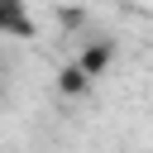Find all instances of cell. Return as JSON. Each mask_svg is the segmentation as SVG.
<instances>
[{"mask_svg": "<svg viewBox=\"0 0 153 153\" xmlns=\"http://www.w3.org/2000/svg\"><path fill=\"white\" fill-rule=\"evenodd\" d=\"M110 53H115V48H110V43H100V48H91V53H81V62H76V67H81L86 76H96V72H100V67L110 62Z\"/></svg>", "mask_w": 153, "mask_h": 153, "instance_id": "cell-2", "label": "cell"}, {"mask_svg": "<svg viewBox=\"0 0 153 153\" xmlns=\"http://www.w3.org/2000/svg\"><path fill=\"white\" fill-rule=\"evenodd\" d=\"M0 38H33L29 0H0Z\"/></svg>", "mask_w": 153, "mask_h": 153, "instance_id": "cell-1", "label": "cell"}, {"mask_svg": "<svg viewBox=\"0 0 153 153\" xmlns=\"http://www.w3.org/2000/svg\"><path fill=\"white\" fill-rule=\"evenodd\" d=\"M86 81H91V76H86V72H81V67H76V62H72V67H67V72H62V91H81V86H86Z\"/></svg>", "mask_w": 153, "mask_h": 153, "instance_id": "cell-3", "label": "cell"}]
</instances>
